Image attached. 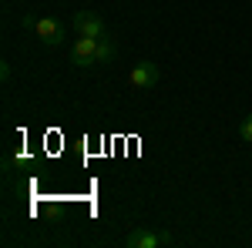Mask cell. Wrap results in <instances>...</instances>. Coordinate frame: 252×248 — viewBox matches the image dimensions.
<instances>
[{
	"label": "cell",
	"mask_w": 252,
	"mask_h": 248,
	"mask_svg": "<svg viewBox=\"0 0 252 248\" xmlns=\"http://www.w3.org/2000/svg\"><path fill=\"white\" fill-rule=\"evenodd\" d=\"M115 60V44L104 37H81L74 40V47H71V64L74 67H97V64H111Z\"/></svg>",
	"instance_id": "cell-1"
},
{
	"label": "cell",
	"mask_w": 252,
	"mask_h": 248,
	"mask_svg": "<svg viewBox=\"0 0 252 248\" xmlns=\"http://www.w3.org/2000/svg\"><path fill=\"white\" fill-rule=\"evenodd\" d=\"M24 27L27 30H34V37L40 40V44H47V47H61L64 44V37H67V27L61 24L58 17H24Z\"/></svg>",
	"instance_id": "cell-2"
},
{
	"label": "cell",
	"mask_w": 252,
	"mask_h": 248,
	"mask_svg": "<svg viewBox=\"0 0 252 248\" xmlns=\"http://www.w3.org/2000/svg\"><path fill=\"white\" fill-rule=\"evenodd\" d=\"M128 248H158V245H175V235L168 231H155V228H131L125 238Z\"/></svg>",
	"instance_id": "cell-3"
},
{
	"label": "cell",
	"mask_w": 252,
	"mask_h": 248,
	"mask_svg": "<svg viewBox=\"0 0 252 248\" xmlns=\"http://www.w3.org/2000/svg\"><path fill=\"white\" fill-rule=\"evenodd\" d=\"M74 30H78L81 37H97V40L108 37V24H104L101 14H94V10H78V14H74Z\"/></svg>",
	"instance_id": "cell-4"
},
{
	"label": "cell",
	"mask_w": 252,
	"mask_h": 248,
	"mask_svg": "<svg viewBox=\"0 0 252 248\" xmlns=\"http://www.w3.org/2000/svg\"><path fill=\"white\" fill-rule=\"evenodd\" d=\"M128 81L138 91H148V87H155L158 81H161V71H158L155 60H138L135 67H131V74H128Z\"/></svg>",
	"instance_id": "cell-5"
},
{
	"label": "cell",
	"mask_w": 252,
	"mask_h": 248,
	"mask_svg": "<svg viewBox=\"0 0 252 248\" xmlns=\"http://www.w3.org/2000/svg\"><path fill=\"white\" fill-rule=\"evenodd\" d=\"M239 141L242 144H252V114H246L239 121Z\"/></svg>",
	"instance_id": "cell-6"
},
{
	"label": "cell",
	"mask_w": 252,
	"mask_h": 248,
	"mask_svg": "<svg viewBox=\"0 0 252 248\" xmlns=\"http://www.w3.org/2000/svg\"><path fill=\"white\" fill-rule=\"evenodd\" d=\"M0 77H3V81H10V77H14V67H10V64H7V60H3V64H0Z\"/></svg>",
	"instance_id": "cell-7"
}]
</instances>
